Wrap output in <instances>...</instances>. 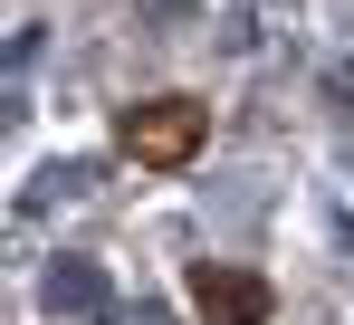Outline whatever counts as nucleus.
I'll use <instances>...</instances> for the list:
<instances>
[{
	"label": "nucleus",
	"instance_id": "obj_2",
	"mask_svg": "<svg viewBox=\"0 0 354 325\" xmlns=\"http://www.w3.org/2000/svg\"><path fill=\"white\" fill-rule=\"evenodd\" d=\"M192 306H201V325H268V316H278V287H268L259 268L201 259V268H192Z\"/></svg>",
	"mask_w": 354,
	"mask_h": 325
},
{
	"label": "nucleus",
	"instance_id": "obj_1",
	"mask_svg": "<svg viewBox=\"0 0 354 325\" xmlns=\"http://www.w3.org/2000/svg\"><path fill=\"white\" fill-rule=\"evenodd\" d=\"M115 144L144 162V172H182V162L211 144V106H201V96H144V106L115 115Z\"/></svg>",
	"mask_w": 354,
	"mask_h": 325
}]
</instances>
